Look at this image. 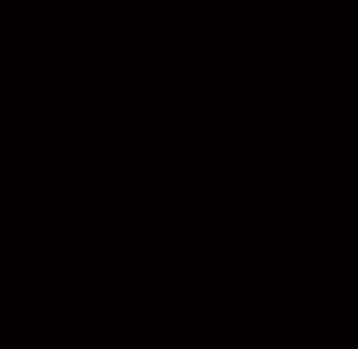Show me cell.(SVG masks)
Returning <instances> with one entry per match:
<instances>
[]
</instances>
